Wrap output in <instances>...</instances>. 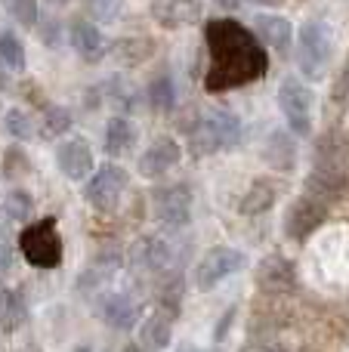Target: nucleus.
Returning <instances> with one entry per match:
<instances>
[{
  "instance_id": "nucleus-9",
  "label": "nucleus",
  "mask_w": 349,
  "mask_h": 352,
  "mask_svg": "<svg viewBox=\"0 0 349 352\" xmlns=\"http://www.w3.org/2000/svg\"><path fill=\"white\" fill-rule=\"evenodd\" d=\"M245 263H247V256L235 248H210L195 266V287L198 291H214L229 275L241 272Z\"/></svg>"
},
{
  "instance_id": "nucleus-27",
  "label": "nucleus",
  "mask_w": 349,
  "mask_h": 352,
  "mask_svg": "<svg viewBox=\"0 0 349 352\" xmlns=\"http://www.w3.org/2000/svg\"><path fill=\"white\" fill-rule=\"evenodd\" d=\"M25 47L12 31H3L0 34V72L3 74H19L25 72Z\"/></svg>"
},
{
  "instance_id": "nucleus-34",
  "label": "nucleus",
  "mask_w": 349,
  "mask_h": 352,
  "mask_svg": "<svg viewBox=\"0 0 349 352\" xmlns=\"http://www.w3.org/2000/svg\"><path fill=\"white\" fill-rule=\"evenodd\" d=\"M3 173L12 176V179H16V176H25V173H28V161H25V155L19 152L16 146L6 148V155H3Z\"/></svg>"
},
{
  "instance_id": "nucleus-35",
  "label": "nucleus",
  "mask_w": 349,
  "mask_h": 352,
  "mask_svg": "<svg viewBox=\"0 0 349 352\" xmlns=\"http://www.w3.org/2000/svg\"><path fill=\"white\" fill-rule=\"evenodd\" d=\"M87 6H90V12L96 19L109 22V19L117 16V10H121V0H87Z\"/></svg>"
},
{
  "instance_id": "nucleus-41",
  "label": "nucleus",
  "mask_w": 349,
  "mask_h": 352,
  "mask_svg": "<svg viewBox=\"0 0 349 352\" xmlns=\"http://www.w3.org/2000/svg\"><path fill=\"white\" fill-rule=\"evenodd\" d=\"M74 352H93L90 346H78V349H74Z\"/></svg>"
},
{
  "instance_id": "nucleus-8",
  "label": "nucleus",
  "mask_w": 349,
  "mask_h": 352,
  "mask_svg": "<svg viewBox=\"0 0 349 352\" xmlns=\"http://www.w3.org/2000/svg\"><path fill=\"white\" fill-rule=\"evenodd\" d=\"M152 213L164 229H183L192 219V188L185 182L161 186L152 192Z\"/></svg>"
},
{
  "instance_id": "nucleus-26",
  "label": "nucleus",
  "mask_w": 349,
  "mask_h": 352,
  "mask_svg": "<svg viewBox=\"0 0 349 352\" xmlns=\"http://www.w3.org/2000/svg\"><path fill=\"white\" fill-rule=\"evenodd\" d=\"M146 99H148V105H152L155 111H161V115L173 111V105H177V84H173L170 74H158V78L148 84Z\"/></svg>"
},
{
  "instance_id": "nucleus-1",
  "label": "nucleus",
  "mask_w": 349,
  "mask_h": 352,
  "mask_svg": "<svg viewBox=\"0 0 349 352\" xmlns=\"http://www.w3.org/2000/svg\"><path fill=\"white\" fill-rule=\"evenodd\" d=\"M204 43L210 59L204 74L207 93L247 87L269 72V53L263 41L235 19H210L204 28Z\"/></svg>"
},
{
  "instance_id": "nucleus-6",
  "label": "nucleus",
  "mask_w": 349,
  "mask_h": 352,
  "mask_svg": "<svg viewBox=\"0 0 349 352\" xmlns=\"http://www.w3.org/2000/svg\"><path fill=\"white\" fill-rule=\"evenodd\" d=\"M130 186V176L121 164H102L96 167L84 182V198L93 210L99 213H111L117 204H121L124 192Z\"/></svg>"
},
{
  "instance_id": "nucleus-39",
  "label": "nucleus",
  "mask_w": 349,
  "mask_h": 352,
  "mask_svg": "<svg viewBox=\"0 0 349 352\" xmlns=\"http://www.w3.org/2000/svg\"><path fill=\"white\" fill-rule=\"evenodd\" d=\"M179 352H207V349H192V346H185V349H179Z\"/></svg>"
},
{
  "instance_id": "nucleus-4",
  "label": "nucleus",
  "mask_w": 349,
  "mask_h": 352,
  "mask_svg": "<svg viewBox=\"0 0 349 352\" xmlns=\"http://www.w3.org/2000/svg\"><path fill=\"white\" fill-rule=\"evenodd\" d=\"M334 56V31L322 19H309L300 31H297V65H300L303 78L319 80L328 72Z\"/></svg>"
},
{
  "instance_id": "nucleus-5",
  "label": "nucleus",
  "mask_w": 349,
  "mask_h": 352,
  "mask_svg": "<svg viewBox=\"0 0 349 352\" xmlns=\"http://www.w3.org/2000/svg\"><path fill=\"white\" fill-rule=\"evenodd\" d=\"M19 250L34 269H56L62 263V238L56 217H43L25 226L19 235Z\"/></svg>"
},
{
  "instance_id": "nucleus-13",
  "label": "nucleus",
  "mask_w": 349,
  "mask_h": 352,
  "mask_svg": "<svg viewBox=\"0 0 349 352\" xmlns=\"http://www.w3.org/2000/svg\"><path fill=\"white\" fill-rule=\"evenodd\" d=\"M96 309H99V318L115 331H130L142 316V303L127 291L102 294V300H99Z\"/></svg>"
},
{
  "instance_id": "nucleus-2",
  "label": "nucleus",
  "mask_w": 349,
  "mask_h": 352,
  "mask_svg": "<svg viewBox=\"0 0 349 352\" xmlns=\"http://www.w3.org/2000/svg\"><path fill=\"white\" fill-rule=\"evenodd\" d=\"M346 170H349V140L344 130L331 127L315 142V167L309 173L306 192H313L325 204H334L346 188Z\"/></svg>"
},
{
  "instance_id": "nucleus-20",
  "label": "nucleus",
  "mask_w": 349,
  "mask_h": 352,
  "mask_svg": "<svg viewBox=\"0 0 349 352\" xmlns=\"http://www.w3.org/2000/svg\"><path fill=\"white\" fill-rule=\"evenodd\" d=\"M102 148L109 158H124V155L133 152L136 146V124L130 121L127 115H115L109 118V124H105V133H102Z\"/></svg>"
},
{
  "instance_id": "nucleus-38",
  "label": "nucleus",
  "mask_w": 349,
  "mask_h": 352,
  "mask_svg": "<svg viewBox=\"0 0 349 352\" xmlns=\"http://www.w3.org/2000/svg\"><path fill=\"white\" fill-rule=\"evenodd\" d=\"M121 352H146V349H142V346H139V343H127V346H124Z\"/></svg>"
},
{
  "instance_id": "nucleus-10",
  "label": "nucleus",
  "mask_w": 349,
  "mask_h": 352,
  "mask_svg": "<svg viewBox=\"0 0 349 352\" xmlns=\"http://www.w3.org/2000/svg\"><path fill=\"white\" fill-rule=\"evenodd\" d=\"M328 207L322 198H315L313 192H303L294 204L288 207V217H284V232H288L294 241H306L328 217Z\"/></svg>"
},
{
  "instance_id": "nucleus-40",
  "label": "nucleus",
  "mask_w": 349,
  "mask_h": 352,
  "mask_svg": "<svg viewBox=\"0 0 349 352\" xmlns=\"http://www.w3.org/2000/svg\"><path fill=\"white\" fill-rule=\"evenodd\" d=\"M263 352H284L282 346H269V349H263Z\"/></svg>"
},
{
  "instance_id": "nucleus-31",
  "label": "nucleus",
  "mask_w": 349,
  "mask_h": 352,
  "mask_svg": "<svg viewBox=\"0 0 349 352\" xmlns=\"http://www.w3.org/2000/svg\"><path fill=\"white\" fill-rule=\"evenodd\" d=\"M179 300H183V278L177 275V278H170L164 287H161V294H158V309L167 312L170 318H177Z\"/></svg>"
},
{
  "instance_id": "nucleus-7",
  "label": "nucleus",
  "mask_w": 349,
  "mask_h": 352,
  "mask_svg": "<svg viewBox=\"0 0 349 352\" xmlns=\"http://www.w3.org/2000/svg\"><path fill=\"white\" fill-rule=\"evenodd\" d=\"M278 109L294 136L313 133V90L300 78H284L278 87Z\"/></svg>"
},
{
  "instance_id": "nucleus-17",
  "label": "nucleus",
  "mask_w": 349,
  "mask_h": 352,
  "mask_svg": "<svg viewBox=\"0 0 349 352\" xmlns=\"http://www.w3.org/2000/svg\"><path fill=\"white\" fill-rule=\"evenodd\" d=\"M34 217V198L25 188H10L0 198V235H10L16 226H28Z\"/></svg>"
},
{
  "instance_id": "nucleus-15",
  "label": "nucleus",
  "mask_w": 349,
  "mask_h": 352,
  "mask_svg": "<svg viewBox=\"0 0 349 352\" xmlns=\"http://www.w3.org/2000/svg\"><path fill=\"white\" fill-rule=\"evenodd\" d=\"M179 158H183L179 142L170 140V136H158V140H155L152 146L142 152L139 173L146 176V179H158V176H164L167 170H173V167L179 164Z\"/></svg>"
},
{
  "instance_id": "nucleus-12",
  "label": "nucleus",
  "mask_w": 349,
  "mask_h": 352,
  "mask_svg": "<svg viewBox=\"0 0 349 352\" xmlns=\"http://www.w3.org/2000/svg\"><path fill=\"white\" fill-rule=\"evenodd\" d=\"M56 164L59 170L68 176L71 182H84L87 176L96 170V158H93V148L84 136H68L65 142H59V152H56Z\"/></svg>"
},
{
  "instance_id": "nucleus-32",
  "label": "nucleus",
  "mask_w": 349,
  "mask_h": 352,
  "mask_svg": "<svg viewBox=\"0 0 349 352\" xmlns=\"http://www.w3.org/2000/svg\"><path fill=\"white\" fill-rule=\"evenodd\" d=\"M6 10L16 19L22 28H34L41 22V12H37V0H6Z\"/></svg>"
},
{
  "instance_id": "nucleus-11",
  "label": "nucleus",
  "mask_w": 349,
  "mask_h": 352,
  "mask_svg": "<svg viewBox=\"0 0 349 352\" xmlns=\"http://www.w3.org/2000/svg\"><path fill=\"white\" fill-rule=\"evenodd\" d=\"M173 260H177V248L164 235H142L130 248V266H136L139 272H164L167 266H173Z\"/></svg>"
},
{
  "instance_id": "nucleus-25",
  "label": "nucleus",
  "mask_w": 349,
  "mask_h": 352,
  "mask_svg": "<svg viewBox=\"0 0 349 352\" xmlns=\"http://www.w3.org/2000/svg\"><path fill=\"white\" fill-rule=\"evenodd\" d=\"M275 204V186L266 179H257L251 188L245 192V198H241L238 210L245 213V217H257V213H266L269 207Z\"/></svg>"
},
{
  "instance_id": "nucleus-24",
  "label": "nucleus",
  "mask_w": 349,
  "mask_h": 352,
  "mask_svg": "<svg viewBox=\"0 0 349 352\" xmlns=\"http://www.w3.org/2000/svg\"><path fill=\"white\" fill-rule=\"evenodd\" d=\"M152 50H155V43L148 41V37H124V41H117V43H111L109 47V53L115 56V62L117 65H139V62H146L148 56H152Z\"/></svg>"
},
{
  "instance_id": "nucleus-42",
  "label": "nucleus",
  "mask_w": 349,
  "mask_h": 352,
  "mask_svg": "<svg viewBox=\"0 0 349 352\" xmlns=\"http://www.w3.org/2000/svg\"><path fill=\"white\" fill-rule=\"evenodd\" d=\"M49 3H65V0H49Z\"/></svg>"
},
{
  "instance_id": "nucleus-28",
  "label": "nucleus",
  "mask_w": 349,
  "mask_h": 352,
  "mask_svg": "<svg viewBox=\"0 0 349 352\" xmlns=\"http://www.w3.org/2000/svg\"><path fill=\"white\" fill-rule=\"evenodd\" d=\"M71 124H74V118L65 105H47L41 118V133L47 140H59V136H65L71 130Z\"/></svg>"
},
{
  "instance_id": "nucleus-37",
  "label": "nucleus",
  "mask_w": 349,
  "mask_h": 352,
  "mask_svg": "<svg viewBox=\"0 0 349 352\" xmlns=\"http://www.w3.org/2000/svg\"><path fill=\"white\" fill-rule=\"evenodd\" d=\"M251 3H257V6H278V3H284V0H251Z\"/></svg>"
},
{
  "instance_id": "nucleus-22",
  "label": "nucleus",
  "mask_w": 349,
  "mask_h": 352,
  "mask_svg": "<svg viewBox=\"0 0 349 352\" xmlns=\"http://www.w3.org/2000/svg\"><path fill=\"white\" fill-rule=\"evenodd\" d=\"M173 340V318L167 316V312H155V316H148L146 322H142L139 328V346L146 352H164L170 346Z\"/></svg>"
},
{
  "instance_id": "nucleus-3",
  "label": "nucleus",
  "mask_w": 349,
  "mask_h": 352,
  "mask_svg": "<svg viewBox=\"0 0 349 352\" xmlns=\"http://www.w3.org/2000/svg\"><path fill=\"white\" fill-rule=\"evenodd\" d=\"M241 140V121L229 109H207L189 127V148L195 158L226 152Z\"/></svg>"
},
{
  "instance_id": "nucleus-21",
  "label": "nucleus",
  "mask_w": 349,
  "mask_h": 352,
  "mask_svg": "<svg viewBox=\"0 0 349 352\" xmlns=\"http://www.w3.org/2000/svg\"><path fill=\"white\" fill-rule=\"evenodd\" d=\"M28 322V300L19 287H0V331L16 334Z\"/></svg>"
},
{
  "instance_id": "nucleus-33",
  "label": "nucleus",
  "mask_w": 349,
  "mask_h": 352,
  "mask_svg": "<svg viewBox=\"0 0 349 352\" xmlns=\"http://www.w3.org/2000/svg\"><path fill=\"white\" fill-rule=\"evenodd\" d=\"M105 99H111V102H115L121 111H130V109H133V102H136L133 90H130L121 78H111L109 84H105Z\"/></svg>"
},
{
  "instance_id": "nucleus-23",
  "label": "nucleus",
  "mask_w": 349,
  "mask_h": 352,
  "mask_svg": "<svg viewBox=\"0 0 349 352\" xmlns=\"http://www.w3.org/2000/svg\"><path fill=\"white\" fill-rule=\"evenodd\" d=\"M257 281L263 291H291L297 281L294 275V263L284 260V256H269V260L260 263Z\"/></svg>"
},
{
  "instance_id": "nucleus-30",
  "label": "nucleus",
  "mask_w": 349,
  "mask_h": 352,
  "mask_svg": "<svg viewBox=\"0 0 349 352\" xmlns=\"http://www.w3.org/2000/svg\"><path fill=\"white\" fill-rule=\"evenodd\" d=\"M3 127H6V133H10L12 140H31V136H34V121H31V115L25 109H10L6 111Z\"/></svg>"
},
{
  "instance_id": "nucleus-43",
  "label": "nucleus",
  "mask_w": 349,
  "mask_h": 352,
  "mask_svg": "<svg viewBox=\"0 0 349 352\" xmlns=\"http://www.w3.org/2000/svg\"><path fill=\"white\" fill-rule=\"evenodd\" d=\"M3 3H6V0H3Z\"/></svg>"
},
{
  "instance_id": "nucleus-36",
  "label": "nucleus",
  "mask_w": 349,
  "mask_h": 352,
  "mask_svg": "<svg viewBox=\"0 0 349 352\" xmlns=\"http://www.w3.org/2000/svg\"><path fill=\"white\" fill-rule=\"evenodd\" d=\"M43 43H47V47H56V22H47V28H43Z\"/></svg>"
},
{
  "instance_id": "nucleus-18",
  "label": "nucleus",
  "mask_w": 349,
  "mask_h": 352,
  "mask_svg": "<svg viewBox=\"0 0 349 352\" xmlns=\"http://www.w3.org/2000/svg\"><path fill=\"white\" fill-rule=\"evenodd\" d=\"M254 34L263 41V47L275 50V53H282V56H288L291 43H294V28H291V22L282 16H269V12L254 19Z\"/></svg>"
},
{
  "instance_id": "nucleus-29",
  "label": "nucleus",
  "mask_w": 349,
  "mask_h": 352,
  "mask_svg": "<svg viewBox=\"0 0 349 352\" xmlns=\"http://www.w3.org/2000/svg\"><path fill=\"white\" fill-rule=\"evenodd\" d=\"M294 142L288 140V133H272L269 140V148H266V161H269L275 170H291L294 167Z\"/></svg>"
},
{
  "instance_id": "nucleus-16",
  "label": "nucleus",
  "mask_w": 349,
  "mask_h": 352,
  "mask_svg": "<svg viewBox=\"0 0 349 352\" xmlns=\"http://www.w3.org/2000/svg\"><path fill=\"white\" fill-rule=\"evenodd\" d=\"M121 269V254L117 250H105V254H96L93 263L78 275V294L90 297V294H99L109 287V281L117 275Z\"/></svg>"
},
{
  "instance_id": "nucleus-14",
  "label": "nucleus",
  "mask_w": 349,
  "mask_h": 352,
  "mask_svg": "<svg viewBox=\"0 0 349 352\" xmlns=\"http://www.w3.org/2000/svg\"><path fill=\"white\" fill-rule=\"evenodd\" d=\"M68 43L84 62H99L109 53V41H105L102 28L96 22H90V19H74L68 25Z\"/></svg>"
},
{
  "instance_id": "nucleus-19",
  "label": "nucleus",
  "mask_w": 349,
  "mask_h": 352,
  "mask_svg": "<svg viewBox=\"0 0 349 352\" xmlns=\"http://www.w3.org/2000/svg\"><path fill=\"white\" fill-rule=\"evenodd\" d=\"M152 16L164 28H183L201 19V0H155Z\"/></svg>"
}]
</instances>
